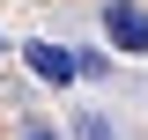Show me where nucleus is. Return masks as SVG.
<instances>
[{
  "label": "nucleus",
  "mask_w": 148,
  "mask_h": 140,
  "mask_svg": "<svg viewBox=\"0 0 148 140\" xmlns=\"http://www.w3.org/2000/svg\"><path fill=\"white\" fill-rule=\"evenodd\" d=\"M104 37L119 44V52H148V15L133 7V0H111L104 7Z\"/></svg>",
  "instance_id": "obj_1"
},
{
  "label": "nucleus",
  "mask_w": 148,
  "mask_h": 140,
  "mask_svg": "<svg viewBox=\"0 0 148 140\" xmlns=\"http://www.w3.org/2000/svg\"><path fill=\"white\" fill-rule=\"evenodd\" d=\"M22 59L37 67V81H82V74H74V52H67V44H45V37H30V44H22Z\"/></svg>",
  "instance_id": "obj_2"
},
{
  "label": "nucleus",
  "mask_w": 148,
  "mask_h": 140,
  "mask_svg": "<svg viewBox=\"0 0 148 140\" xmlns=\"http://www.w3.org/2000/svg\"><path fill=\"white\" fill-rule=\"evenodd\" d=\"M74 74H82V81H104L111 59H104V52H74Z\"/></svg>",
  "instance_id": "obj_3"
},
{
  "label": "nucleus",
  "mask_w": 148,
  "mask_h": 140,
  "mask_svg": "<svg viewBox=\"0 0 148 140\" xmlns=\"http://www.w3.org/2000/svg\"><path fill=\"white\" fill-rule=\"evenodd\" d=\"M74 125H82V140H119V133H111V118H96V111H82Z\"/></svg>",
  "instance_id": "obj_4"
},
{
  "label": "nucleus",
  "mask_w": 148,
  "mask_h": 140,
  "mask_svg": "<svg viewBox=\"0 0 148 140\" xmlns=\"http://www.w3.org/2000/svg\"><path fill=\"white\" fill-rule=\"evenodd\" d=\"M22 140H59V133H52V125H22Z\"/></svg>",
  "instance_id": "obj_5"
}]
</instances>
